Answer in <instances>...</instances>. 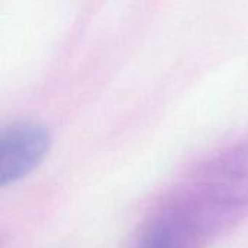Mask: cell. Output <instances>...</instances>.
I'll list each match as a JSON object with an SVG mask.
<instances>
[{
	"instance_id": "6da1fadb",
	"label": "cell",
	"mask_w": 248,
	"mask_h": 248,
	"mask_svg": "<svg viewBox=\"0 0 248 248\" xmlns=\"http://www.w3.org/2000/svg\"><path fill=\"white\" fill-rule=\"evenodd\" d=\"M49 147V135L36 124H17L0 140V183H15L32 171Z\"/></svg>"
}]
</instances>
